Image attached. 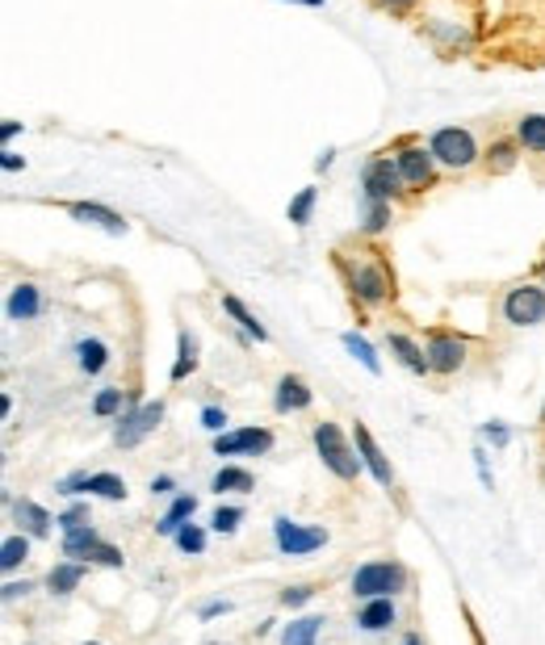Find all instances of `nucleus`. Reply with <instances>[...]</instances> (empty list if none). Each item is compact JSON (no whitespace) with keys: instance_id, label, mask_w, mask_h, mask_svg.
<instances>
[{"instance_id":"nucleus-43","label":"nucleus","mask_w":545,"mask_h":645,"mask_svg":"<svg viewBox=\"0 0 545 645\" xmlns=\"http://www.w3.org/2000/svg\"><path fill=\"white\" fill-rule=\"evenodd\" d=\"M30 591H34L30 579H4V587H0V600H4V604H13V600H21V595H30Z\"/></svg>"},{"instance_id":"nucleus-6","label":"nucleus","mask_w":545,"mask_h":645,"mask_svg":"<svg viewBox=\"0 0 545 645\" xmlns=\"http://www.w3.org/2000/svg\"><path fill=\"white\" fill-rule=\"evenodd\" d=\"M164 423V402H126V411L118 416V428H114V444L118 449H139L156 428Z\"/></svg>"},{"instance_id":"nucleus-41","label":"nucleus","mask_w":545,"mask_h":645,"mask_svg":"<svg viewBox=\"0 0 545 645\" xmlns=\"http://www.w3.org/2000/svg\"><path fill=\"white\" fill-rule=\"evenodd\" d=\"M482 440H487L491 449H507V444H512V428H507L503 419H491V423H482Z\"/></svg>"},{"instance_id":"nucleus-13","label":"nucleus","mask_w":545,"mask_h":645,"mask_svg":"<svg viewBox=\"0 0 545 645\" xmlns=\"http://www.w3.org/2000/svg\"><path fill=\"white\" fill-rule=\"evenodd\" d=\"M311 402H314V390L298 374L277 377V390H272V411H277V416H298V411H307Z\"/></svg>"},{"instance_id":"nucleus-39","label":"nucleus","mask_w":545,"mask_h":645,"mask_svg":"<svg viewBox=\"0 0 545 645\" xmlns=\"http://www.w3.org/2000/svg\"><path fill=\"white\" fill-rule=\"evenodd\" d=\"M314 595H319V583H293L277 595V604L281 608H302V604H311Z\"/></svg>"},{"instance_id":"nucleus-28","label":"nucleus","mask_w":545,"mask_h":645,"mask_svg":"<svg viewBox=\"0 0 545 645\" xmlns=\"http://www.w3.org/2000/svg\"><path fill=\"white\" fill-rule=\"evenodd\" d=\"M516 143L533 155H545V114H524L516 122Z\"/></svg>"},{"instance_id":"nucleus-34","label":"nucleus","mask_w":545,"mask_h":645,"mask_svg":"<svg viewBox=\"0 0 545 645\" xmlns=\"http://www.w3.org/2000/svg\"><path fill=\"white\" fill-rule=\"evenodd\" d=\"M172 541H177V549H181V553H189V558H202V553H206V528L189 520L185 528L172 537Z\"/></svg>"},{"instance_id":"nucleus-33","label":"nucleus","mask_w":545,"mask_h":645,"mask_svg":"<svg viewBox=\"0 0 545 645\" xmlns=\"http://www.w3.org/2000/svg\"><path fill=\"white\" fill-rule=\"evenodd\" d=\"M122 411H126L122 386H101V390H97V398H93V416H97V419H114V416H122Z\"/></svg>"},{"instance_id":"nucleus-21","label":"nucleus","mask_w":545,"mask_h":645,"mask_svg":"<svg viewBox=\"0 0 545 645\" xmlns=\"http://www.w3.org/2000/svg\"><path fill=\"white\" fill-rule=\"evenodd\" d=\"M223 311H227L231 319H235V327L248 335V340H256V344H269V332H265V323H260V319H256V314H252L248 307H244V302L235 298V293H223Z\"/></svg>"},{"instance_id":"nucleus-24","label":"nucleus","mask_w":545,"mask_h":645,"mask_svg":"<svg viewBox=\"0 0 545 645\" xmlns=\"http://www.w3.org/2000/svg\"><path fill=\"white\" fill-rule=\"evenodd\" d=\"M340 344H344V353L353 356L356 365L365 369V374H374V377H382V361H377V348L365 340V335H356V332H344L340 335Z\"/></svg>"},{"instance_id":"nucleus-5","label":"nucleus","mask_w":545,"mask_h":645,"mask_svg":"<svg viewBox=\"0 0 545 645\" xmlns=\"http://www.w3.org/2000/svg\"><path fill=\"white\" fill-rule=\"evenodd\" d=\"M395 164H398V172H403V185H407V193H424V189L437 185V168H440L437 155L419 143L416 135H403V139H398Z\"/></svg>"},{"instance_id":"nucleus-45","label":"nucleus","mask_w":545,"mask_h":645,"mask_svg":"<svg viewBox=\"0 0 545 645\" xmlns=\"http://www.w3.org/2000/svg\"><path fill=\"white\" fill-rule=\"evenodd\" d=\"M227 612H231L227 600H206V604L197 608V616H202V621H214V616H227Z\"/></svg>"},{"instance_id":"nucleus-18","label":"nucleus","mask_w":545,"mask_h":645,"mask_svg":"<svg viewBox=\"0 0 545 645\" xmlns=\"http://www.w3.org/2000/svg\"><path fill=\"white\" fill-rule=\"evenodd\" d=\"M386 348H391V353L398 356V365H403L407 374H416V377L432 374V369H428V356H424V344H416L412 335L386 332Z\"/></svg>"},{"instance_id":"nucleus-42","label":"nucleus","mask_w":545,"mask_h":645,"mask_svg":"<svg viewBox=\"0 0 545 645\" xmlns=\"http://www.w3.org/2000/svg\"><path fill=\"white\" fill-rule=\"evenodd\" d=\"M55 491L67 495V499H76V495H88V470H76V474H67V479L55 482Z\"/></svg>"},{"instance_id":"nucleus-19","label":"nucleus","mask_w":545,"mask_h":645,"mask_svg":"<svg viewBox=\"0 0 545 645\" xmlns=\"http://www.w3.org/2000/svg\"><path fill=\"white\" fill-rule=\"evenodd\" d=\"M84 579H88V562H72V558H67V562L51 566L42 583H46V591H51V595H72V591H76Z\"/></svg>"},{"instance_id":"nucleus-1","label":"nucleus","mask_w":545,"mask_h":645,"mask_svg":"<svg viewBox=\"0 0 545 645\" xmlns=\"http://www.w3.org/2000/svg\"><path fill=\"white\" fill-rule=\"evenodd\" d=\"M335 269L344 277V286L353 293L356 307H386L391 298H395V272L391 265L382 260V251H361V256H344V251H335Z\"/></svg>"},{"instance_id":"nucleus-8","label":"nucleus","mask_w":545,"mask_h":645,"mask_svg":"<svg viewBox=\"0 0 545 645\" xmlns=\"http://www.w3.org/2000/svg\"><path fill=\"white\" fill-rule=\"evenodd\" d=\"M272 545H277V553H286V558H307V553H319L323 545H328V528H319V524H298L290 516H277L272 520Z\"/></svg>"},{"instance_id":"nucleus-23","label":"nucleus","mask_w":545,"mask_h":645,"mask_svg":"<svg viewBox=\"0 0 545 645\" xmlns=\"http://www.w3.org/2000/svg\"><path fill=\"white\" fill-rule=\"evenodd\" d=\"M252 486H256V479H252V470H244V465H223V470L210 479V491H214V495H248Z\"/></svg>"},{"instance_id":"nucleus-36","label":"nucleus","mask_w":545,"mask_h":645,"mask_svg":"<svg viewBox=\"0 0 545 645\" xmlns=\"http://www.w3.org/2000/svg\"><path fill=\"white\" fill-rule=\"evenodd\" d=\"M84 562L88 566H109V570H122L126 558H122V549L118 545H109V541H97L88 553H84Z\"/></svg>"},{"instance_id":"nucleus-56","label":"nucleus","mask_w":545,"mask_h":645,"mask_svg":"<svg viewBox=\"0 0 545 645\" xmlns=\"http://www.w3.org/2000/svg\"><path fill=\"white\" fill-rule=\"evenodd\" d=\"M542 479H545V470H542Z\"/></svg>"},{"instance_id":"nucleus-48","label":"nucleus","mask_w":545,"mask_h":645,"mask_svg":"<svg viewBox=\"0 0 545 645\" xmlns=\"http://www.w3.org/2000/svg\"><path fill=\"white\" fill-rule=\"evenodd\" d=\"M172 491H177V479H168V474L151 479V495H172Z\"/></svg>"},{"instance_id":"nucleus-16","label":"nucleus","mask_w":545,"mask_h":645,"mask_svg":"<svg viewBox=\"0 0 545 645\" xmlns=\"http://www.w3.org/2000/svg\"><path fill=\"white\" fill-rule=\"evenodd\" d=\"M9 512H13V520H18V528L25 533V537H34V541H42V537H51V512L46 507H39L34 499H9Z\"/></svg>"},{"instance_id":"nucleus-38","label":"nucleus","mask_w":545,"mask_h":645,"mask_svg":"<svg viewBox=\"0 0 545 645\" xmlns=\"http://www.w3.org/2000/svg\"><path fill=\"white\" fill-rule=\"evenodd\" d=\"M84 524H93V512H88V503H72V507H63L60 516H55V528L60 533H76Z\"/></svg>"},{"instance_id":"nucleus-55","label":"nucleus","mask_w":545,"mask_h":645,"mask_svg":"<svg viewBox=\"0 0 545 645\" xmlns=\"http://www.w3.org/2000/svg\"><path fill=\"white\" fill-rule=\"evenodd\" d=\"M84 645H101V642H84Z\"/></svg>"},{"instance_id":"nucleus-54","label":"nucleus","mask_w":545,"mask_h":645,"mask_svg":"<svg viewBox=\"0 0 545 645\" xmlns=\"http://www.w3.org/2000/svg\"><path fill=\"white\" fill-rule=\"evenodd\" d=\"M21 645H39V642H21Z\"/></svg>"},{"instance_id":"nucleus-3","label":"nucleus","mask_w":545,"mask_h":645,"mask_svg":"<svg viewBox=\"0 0 545 645\" xmlns=\"http://www.w3.org/2000/svg\"><path fill=\"white\" fill-rule=\"evenodd\" d=\"M407 583H412V570L395 558H374L353 570L356 600H395L398 591H407Z\"/></svg>"},{"instance_id":"nucleus-22","label":"nucleus","mask_w":545,"mask_h":645,"mask_svg":"<svg viewBox=\"0 0 545 645\" xmlns=\"http://www.w3.org/2000/svg\"><path fill=\"white\" fill-rule=\"evenodd\" d=\"M193 512H197V499H193V495H177V499L168 503L164 516H160V524H156V533H160V537H177V533L193 520Z\"/></svg>"},{"instance_id":"nucleus-4","label":"nucleus","mask_w":545,"mask_h":645,"mask_svg":"<svg viewBox=\"0 0 545 645\" xmlns=\"http://www.w3.org/2000/svg\"><path fill=\"white\" fill-rule=\"evenodd\" d=\"M428 151H432L437 164L449 168V172H470V168L482 160L479 143H474V135H470L466 126H440V130H432Z\"/></svg>"},{"instance_id":"nucleus-53","label":"nucleus","mask_w":545,"mask_h":645,"mask_svg":"<svg viewBox=\"0 0 545 645\" xmlns=\"http://www.w3.org/2000/svg\"><path fill=\"white\" fill-rule=\"evenodd\" d=\"M542 423H545V402H542Z\"/></svg>"},{"instance_id":"nucleus-27","label":"nucleus","mask_w":545,"mask_h":645,"mask_svg":"<svg viewBox=\"0 0 545 645\" xmlns=\"http://www.w3.org/2000/svg\"><path fill=\"white\" fill-rule=\"evenodd\" d=\"M391 223H395V209H391V202L361 197V230H365V235H382Z\"/></svg>"},{"instance_id":"nucleus-31","label":"nucleus","mask_w":545,"mask_h":645,"mask_svg":"<svg viewBox=\"0 0 545 645\" xmlns=\"http://www.w3.org/2000/svg\"><path fill=\"white\" fill-rule=\"evenodd\" d=\"M30 541H34V537H25V533H13V537L0 541V570H4V574H13V570L30 558Z\"/></svg>"},{"instance_id":"nucleus-14","label":"nucleus","mask_w":545,"mask_h":645,"mask_svg":"<svg viewBox=\"0 0 545 645\" xmlns=\"http://www.w3.org/2000/svg\"><path fill=\"white\" fill-rule=\"evenodd\" d=\"M63 209H67V218H76L84 227H101L109 235H126V218L118 209L101 206V202H63Z\"/></svg>"},{"instance_id":"nucleus-46","label":"nucleus","mask_w":545,"mask_h":645,"mask_svg":"<svg viewBox=\"0 0 545 645\" xmlns=\"http://www.w3.org/2000/svg\"><path fill=\"white\" fill-rule=\"evenodd\" d=\"M386 13H395V18H407L412 9H416V0H377Z\"/></svg>"},{"instance_id":"nucleus-37","label":"nucleus","mask_w":545,"mask_h":645,"mask_svg":"<svg viewBox=\"0 0 545 645\" xmlns=\"http://www.w3.org/2000/svg\"><path fill=\"white\" fill-rule=\"evenodd\" d=\"M314 202H319V189H298V197L290 202V223L293 227H307V223H311Z\"/></svg>"},{"instance_id":"nucleus-26","label":"nucleus","mask_w":545,"mask_h":645,"mask_svg":"<svg viewBox=\"0 0 545 645\" xmlns=\"http://www.w3.org/2000/svg\"><path fill=\"white\" fill-rule=\"evenodd\" d=\"M193 369H197V335L181 332L177 335V361H172V369H168V381H185Z\"/></svg>"},{"instance_id":"nucleus-20","label":"nucleus","mask_w":545,"mask_h":645,"mask_svg":"<svg viewBox=\"0 0 545 645\" xmlns=\"http://www.w3.org/2000/svg\"><path fill=\"white\" fill-rule=\"evenodd\" d=\"M521 151L524 147L516 143V135H512V139H495V143L482 151V164H487V172L503 176V172H512V168L521 164Z\"/></svg>"},{"instance_id":"nucleus-51","label":"nucleus","mask_w":545,"mask_h":645,"mask_svg":"<svg viewBox=\"0 0 545 645\" xmlns=\"http://www.w3.org/2000/svg\"><path fill=\"white\" fill-rule=\"evenodd\" d=\"M403 645H424V633H407V637H403Z\"/></svg>"},{"instance_id":"nucleus-40","label":"nucleus","mask_w":545,"mask_h":645,"mask_svg":"<svg viewBox=\"0 0 545 645\" xmlns=\"http://www.w3.org/2000/svg\"><path fill=\"white\" fill-rule=\"evenodd\" d=\"M197 423H202V428H206V432H214V437H223V432H227V411H223V407H214V402H210V407H202V416H197Z\"/></svg>"},{"instance_id":"nucleus-2","label":"nucleus","mask_w":545,"mask_h":645,"mask_svg":"<svg viewBox=\"0 0 545 645\" xmlns=\"http://www.w3.org/2000/svg\"><path fill=\"white\" fill-rule=\"evenodd\" d=\"M314 453H319V461H323V470H332L340 482H356L361 479V458H356V444L344 432H340V423H332V419H323V423H314Z\"/></svg>"},{"instance_id":"nucleus-15","label":"nucleus","mask_w":545,"mask_h":645,"mask_svg":"<svg viewBox=\"0 0 545 645\" xmlns=\"http://www.w3.org/2000/svg\"><path fill=\"white\" fill-rule=\"evenodd\" d=\"M4 314H9V323H30V319H39L42 314V290L34 281H21L9 290L4 298Z\"/></svg>"},{"instance_id":"nucleus-7","label":"nucleus","mask_w":545,"mask_h":645,"mask_svg":"<svg viewBox=\"0 0 545 645\" xmlns=\"http://www.w3.org/2000/svg\"><path fill=\"white\" fill-rule=\"evenodd\" d=\"M503 323L512 327H537L545 323V286L542 281H516L503 293Z\"/></svg>"},{"instance_id":"nucleus-10","label":"nucleus","mask_w":545,"mask_h":645,"mask_svg":"<svg viewBox=\"0 0 545 645\" xmlns=\"http://www.w3.org/2000/svg\"><path fill=\"white\" fill-rule=\"evenodd\" d=\"M407 193V185H403V172H398V164L382 151V155H374V160H365V168H361V197H377V202H398Z\"/></svg>"},{"instance_id":"nucleus-47","label":"nucleus","mask_w":545,"mask_h":645,"mask_svg":"<svg viewBox=\"0 0 545 645\" xmlns=\"http://www.w3.org/2000/svg\"><path fill=\"white\" fill-rule=\"evenodd\" d=\"M0 168H4V172H21L25 160H21L18 151H9V147H4V151H0Z\"/></svg>"},{"instance_id":"nucleus-12","label":"nucleus","mask_w":545,"mask_h":645,"mask_svg":"<svg viewBox=\"0 0 545 645\" xmlns=\"http://www.w3.org/2000/svg\"><path fill=\"white\" fill-rule=\"evenodd\" d=\"M353 444H356V458H361V465L374 474L377 486H382V491H391V495H398L395 470H391V461H386V453H382V444H377L374 432H370L365 423H356L353 428Z\"/></svg>"},{"instance_id":"nucleus-44","label":"nucleus","mask_w":545,"mask_h":645,"mask_svg":"<svg viewBox=\"0 0 545 645\" xmlns=\"http://www.w3.org/2000/svg\"><path fill=\"white\" fill-rule=\"evenodd\" d=\"M470 458H474V470H479V482H482V491H495V474H491V470H487V453H482V449H474V453H470Z\"/></svg>"},{"instance_id":"nucleus-32","label":"nucleus","mask_w":545,"mask_h":645,"mask_svg":"<svg viewBox=\"0 0 545 645\" xmlns=\"http://www.w3.org/2000/svg\"><path fill=\"white\" fill-rule=\"evenodd\" d=\"M97 541H101V533H97L93 524H84V528H76V533H63V558L84 562V553H88Z\"/></svg>"},{"instance_id":"nucleus-9","label":"nucleus","mask_w":545,"mask_h":645,"mask_svg":"<svg viewBox=\"0 0 545 645\" xmlns=\"http://www.w3.org/2000/svg\"><path fill=\"white\" fill-rule=\"evenodd\" d=\"M424 356H428V369H432V374L449 377L466 365L470 344H466V335L449 332V327H432V332L424 335Z\"/></svg>"},{"instance_id":"nucleus-30","label":"nucleus","mask_w":545,"mask_h":645,"mask_svg":"<svg viewBox=\"0 0 545 645\" xmlns=\"http://www.w3.org/2000/svg\"><path fill=\"white\" fill-rule=\"evenodd\" d=\"M76 365H81L88 377H97L109 365V348H105L101 340H81L76 344Z\"/></svg>"},{"instance_id":"nucleus-11","label":"nucleus","mask_w":545,"mask_h":645,"mask_svg":"<svg viewBox=\"0 0 545 645\" xmlns=\"http://www.w3.org/2000/svg\"><path fill=\"white\" fill-rule=\"evenodd\" d=\"M277 437H272L269 428H235V432H223V437H214V458H265Z\"/></svg>"},{"instance_id":"nucleus-50","label":"nucleus","mask_w":545,"mask_h":645,"mask_svg":"<svg viewBox=\"0 0 545 645\" xmlns=\"http://www.w3.org/2000/svg\"><path fill=\"white\" fill-rule=\"evenodd\" d=\"M332 155H335V151H323V155L314 160V168H319V172H328V168H332Z\"/></svg>"},{"instance_id":"nucleus-49","label":"nucleus","mask_w":545,"mask_h":645,"mask_svg":"<svg viewBox=\"0 0 545 645\" xmlns=\"http://www.w3.org/2000/svg\"><path fill=\"white\" fill-rule=\"evenodd\" d=\"M18 135H21V122H18V118H4V126H0V139H4V143H13Z\"/></svg>"},{"instance_id":"nucleus-17","label":"nucleus","mask_w":545,"mask_h":645,"mask_svg":"<svg viewBox=\"0 0 545 645\" xmlns=\"http://www.w3.org/2000/svg\"><path fill=\"white\" fill-rule=\"evenodd\" d=\"M398 625V608L395 600H361L356 608V628L361 633H386Z\"/></svg>"},{"instance_id":"nucleus-35","label":"nucleus","mask_w":545,"mask_h":645,"mask_svg":"<svg viewBox=\"0 0 545 645\" xmlns=\"http://www.w3.org/2000/svg\"><path fill=\"white\" fill-rule=\"evenodd\" d=\"M239 524H244V507H239V503H223V507H214V516H210V528L223 533V537L239 533Z\"/></svg>"},{"instance_id":"nucleus-25","label":"nucleus","mask_w":545,"mask_h":645,"mask_svg":"<svg viewBox=\"0 0 545 645\" xmlns=\"http://www.w3.org/2000/svg\"><path fill=\"white\" fill-rule=\"evenodd\" d=\"M323 616H293L290 625L281 628V645H319V633H323Z\"/></svg>"},{"instance_id":"nucleus-29","label":"nucleus","mask_w":545,"mask_h":645,"mask_svg":"<svg viewBox=\"0 0 545 645\" xmlns=\"http://www.w3.org/2000/svg\"><path fill=\"white\" fill-rule=\"evenodd\" d=\"M88 495H93V499L122 503L126 495H130V491H126V479L109 474V470H97V474H88Z\"/></svg>"},{"instance_id":"nucleus-52","label":"nucleus","mask_w":545,"mask_h":645,"mask_svg":"<svg viewBox=\"0 0 545 645\" xmlns=\"http://www.w3.org/2000/svg\"><path fill=\"white\" fill-rule=\"evenodd\" d=\"M293 4H307V9H323L328 0H293Z\"/></svg>"}]
</instances>
